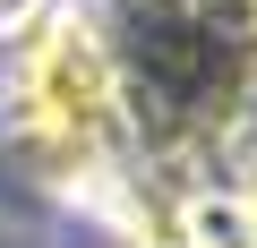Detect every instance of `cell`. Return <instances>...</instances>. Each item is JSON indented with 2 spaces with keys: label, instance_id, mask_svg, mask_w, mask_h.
Returning <instances> with one entry per match:
<instances>
[{
  "label": "cell",
  "instance_id": "cell-1",
  "mask_svg": "<svg viewBox=\"0 0 257 248\" xmlns=\"http://www.w3.org/2000/svg\"><path fill=\"white\" fill-rule=\"evenodd\" d=\"M9 120L52 171H77V180L120 146V120H128L120 60L86 9H43L26 26L18 77H9Z\"/></svg>",
  "mask_w": 257,
  "mask_h": 248
},
{
  "label": "cell",
  "instance_id": "cell-2",
  "mask_svg": "<svg viewBox=\"0 0 257 248\" xmlns=\"http://www.w3.org/2000/svg\"><path fill=\"white\" fill-rule=\"evenodd\" d=\"M172 248H257V197L248 188H189L172 214Z\"/></svg>",
  "mask_w": 257,
  "mask_h": 248
},
{
  "label": "cell",
  "instance_id": "cell-3",
  "mask_svg": "<svg viewBox=\"0 0 257 248\" xmlns=\"http://www.w3.org/2000/svg\"><path fill=\"white\" fill-rule=\"evenodd\" d=\"M43 9H52V0H0V43H9V35H26Z\"/></svg>",
  "mask_w": 257,
  "mask_h": 248
}]
</instances>
